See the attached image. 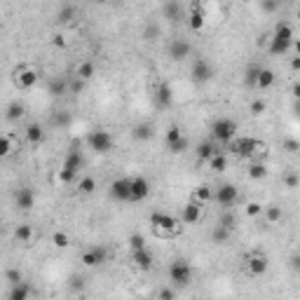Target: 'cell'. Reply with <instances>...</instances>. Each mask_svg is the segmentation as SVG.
<instances>
[{
    "label": "cell",
    "mask_w": 300,
    "mask_h": 300,
    "mask_svg": "<svg viewBox=\"0 0 300 300\" xmlns=\"http://www.w3.org/2000/svg\"><path fill=\"white\" fill-rule=\"evenodd\" d=\"M291 47H293V28L289 24H277L274 33L270 35V54H286Z\"/></svg>",
    "instance_id": "6da1fadb"
},
{
    "label": "cell",
    "mask_w": 300,
    "mask_h": 300,
    "mask_svg": "<svg viewBox=\"0 0 300 300\" xmlns=\"http://www.w3.org/2000/svg\"><path fill=\"white\" fill-rule=\"evenodd\" d=\"M82 167H84L82 150L71 148V150H68V155H66V160H63L61 172H59V181H61V183H73Z\"/></svg>",
    "instance_id": "7a4b0ae2"
},
{
    "label": "cell",
    "mask_w": 300,
    "mask_h": 300,
    "mask_svg": "<svg viewBox=\"0 0 300 300\" xmlns=\"http://www.w3.org/2000/svg\"><path fill=\"white\" fill-rule=\"evenodd\" d=\"M150 225L155 230L160 237H176L181 232V223L178 218L169 216V213H160V211H153L150 213Z\"/></svg>",
    "instance_id": "3957f363"
},
{
    "label": "cell",
    "mask_w": 300,
    "mask_h": 300,
    "mask_svg": "<svg viewBox=\"0 0 300 300\" xmlns=\"http://www.w3.org/2000/svg\"><path fill=\"white\" fill-rule=\"evenodd\" d=\"M230 150H232L237 157H242V160H251L253 155H267V145L261 143V141L251 139V136H244V139L234 141L232 145H230Z\"/></svg>",
    "instance_id": "277c9868"
},
{
    "label": "cell",
    "mask_w": 300,
    "mask_h": 300,
    "mask_svg": "<svg viewBox=\"0 0 300 300\" xmlns=\"http://www.w3.org/2000/svg\"><path fill=\"white\" fill-rule=\"evenodd\" d=\"M234 134H237V122L232 117H218L211 124V136L218 143H230L234 139Z\"/></svg>",
    "instance_id": "5b68a950"
},
{
    "label": "cell",
    "mask_w": 300,
    "mask_h": 300,
    "mask_svg": "<svg viewBox=\"0 0 300 300\" xmlns=\"http://www.w3.org/2000/svg\"><path fill=\"white\" fill-rule=\"evenodd\" d=\"M87 145L94 153H99V155H106V153H111L113 150V136L108 132H103V129H96V132H89L87 134Z\"/></svg>",
    "instance_id": "8992f818"
},
{
    "label": "cell",
    "mask_w": 300,
    "mask_h": 300,
    "mask_svg": "<svg viewBox=\"0 0 300 300\" xmlns=\"http://www.w3.org/2000/svg\"><path fill=\"white\" fill-rule=\"evenodd\" d=\"M237 197H239V190H237V185H232V183L218 185L216 192H213V200H216V204L223 206V209H230V206L237 202Z\"/></svg>",
    "instance_id": "52a82bcc"
},
{
    "label": "cell",
    "mask_w": 300,
    "mask_h": 300,
    "mask_svg": "<svg viewBox=\"0 0 300 300\" xmlns=\"http://www.w3.org/2000/svg\"><path fill=\"white\" fill-rule=\"evenodd\" d=\"M169 279H172L174 284H178V286H185V284H190V279H192V267L185 261H176L169 267Z\"/></svg>",
    "instance_id": "ba28073f"
},
{
    "label": "cell",
    "mask_w": 300,
    "mask_h": 300,
    "mask_svg": "<svg viewBox=\"0 0 300 300\" xmlns=\"http://www.w3.org/2000/svg\"><path fill=\"white\" fill-rule=\"evenodd\" d=\"M190 75H192V80L197 84H206L213 78V66L206 61V59H197V61L192 63V68H190Z\"/></svg>",
    "instance_id": "9c48e42d"
},
{
    "label": "cell",
    "mask_w": 300,
    "mask_h": 300,
    "mask_svg": "<svg viewBox=\"0 0 300 300\" xmlns=\"http://www.w3.org/2000/svg\"><path fill=\"white\" fill-rule=\"evenodd\" d=\"M153 101H155V108L160 111H167L169 106L174 103V92L169 87V82H157L155 92H153Z\"/></svg>",
    "instance_id": "30bf717a"
},
{
    "label": "cell",
    "mask_w": 300,
    "mask_h": 300,
    "mask_svg": "<svg viewBox=\"0 0 300 300\" xmlns=\"http://www.w3.org/2000/svg\"><path fill=\"white\" fill-rule=\"evenodd\" d=\"M111 197L115 202H132V178H117V181H113Z\"/></svg>",
    "instance_id": "8fae6325"
},
{
    "label": "cell",
    "mask_w": 300,
    "mask_h": 300,
    "mask_svg": "<svg viewBox=\"0 0 300 300\" xmlns=\"http://www.w3.org/2000/svg\"><path fill=\"white\" fill-rule=\"evenodd\" d=\"M267 258L263 256V253H251V256H246L244 261V267H246V272L251 274V277H261V274L267 272Z\"/></svg>",
    "instance_id": "7c38bea8"
},
{
    "label": "cell",
    "mask_w": 300,
    "mask_h": 300,
    "mask_svg": "<svg viewBox=\"0 0 300 300\" xmlns=\"http://www.w3.org/2000/svg\"><path fill=\"white\" fill-rule=\"evenodd\" d=\"M206 24V14H204V7H202L200 0H192L190 3V14H188V26L192 31H202Z\"/></svg>",
    "instance_id": "4fadbf2b"
},
{
    "label": "cell",
    "mask_w": 300,
    "mask_h": 300,
    "mask_svg": "<svg viewBox=\"0 0 300 300\" xmlns=\"http://www.w3.org/2000/svg\"><path fill=\"white\" fill-rule=\"evenodd\" d=\"M106 258H108V249H106V246H92L89 251H84V253H82V263L87 267L103 265V263H106Z\"/></svg>",
    "instance_id": "5bb4252c"
},
{
    "label": "cell",
    "mask_w": 300,
    "mask_h": 300,
    "mask_svg": "<svg viewBox=\"0 0 300 300\" xmlns=\"http://www.w3.org/2000/svg\"><path fill=\"white\" fill-rule=\"evenodd\" d=\"M190 52H192V47H190V42H185V40H172V42H169V56H172V61H176V63L185 61L190 56Z\"/></svg>",
    "instance_id": "9a60e30c"
},
{
    "label": "cell",
    "mask_w": 300,
    "mask_h": 300,
    "mask_svg": "<svg viewBox=\"0 0 300 300\" xmlns=\"http://www.w3.org/2000/svg\"><path fill=\"white\" fill-rule=\"evenodd\" d=\"M14 75H17V84H19L22 89L35 87V84H38V78H40L38 71H33V68H26V66H19Z\"/></svg>",
    "instance_id": "2e32d148"
},
{
    "label": "cell",
    "mask_w": 300,
    "mask_h": 300,
    "mask_svg": "<svg viewBox=\"0 0 300 300\" xmlns=\"http://www.w3.org/2000/svg\"><path fill=\"white\" fill-rule=\"evenodd\" d=\"M150 195V183L143 176H134L132 178V202H143Z\"/></svg>",
    "instance_id": "e0dca14e"
},
{
    "label": "cell",
    "mask_w": 300,
    "mask_h": 300,
    "mask_svg": "<svg viewBox=\"0 0 300 300\" xmlns=\"http://www.w3.org/2000/svg\"><path fill=\"white\" fill-rule=\"evenodd\" d=\"M132 261H134V265L139 267V270L148 272V270H153L155 258H153V253H150L148 249H139V251H132Z\"/></svg>",
    "instance_id": "ac0fdd59"
},
{
    "label": "cell",
    "mask_w": 300,
    "mask_h": 300,
    "mask_svg": "<svg viewBox=\"0 0 300 300\" xmlns=\"http://www.w3.org/2000/svg\"><path fill=\"white\" fill-rule=\"evenodd\" d=\"M202 216V204H197V202H190V204L183 206V211H181V223H185V225H192V223H197Z\"/></svg>",
    "instance_id": "d6986e66"
},
{
    "label": "cell",
    "mask_w": 300,
    "mask_h": 300,
    "mask_svg": "<svg viewBox=\"0 0 300 300\" xmlns=\"http://www.w3.org/2000/svg\"><path fill=\"white\" fill-rule=\"evenodd\" d=\"M42 139H45L42 124H38V122H31V124H28V127H26V141H28V143L38 145V143H42Z\"/></svg>",
    "instance_id": "ffe728a7"
},
{
    "label": "cell",
    "mask_w": 300,
    "mask_h": 300,
    "mask_svg": "<svg viewBox=\"0 0 300 300\" xmlns=\"http://www.w3.org/2000/svg\"><path fill=\"white\" fill-rule=\"evenodd\" d=\"M195 153H197V157H200V160H206V162H209L213 155H216V153H221V150H218L216 145L211 143V141H202V143H197Z\"/></svg>",
    "instance_id": "44dd1931"
},
{
    "label": "cell",
    "mask_w": 300,
    "mask_h": 300,
    "mask_svg": "<svg viewBox=\"0 0 300 300\" xmlns=\"http://www.w3.org/2000/svg\"><path fill=\"white\" fill-rule=\"evenodd\" d=\"M33 190L31 188H19V192H17V206L19 209H24V211H28L31 206H33Z\"/></svg>",
    "instance_id": "7402d4cb"
},
{
    "label": "cell",
    "mask_w": 300,
    "mask_h": 300,
    "mask_svg": "<svg viewBox=\"0 0 300 300\" xmlns=\"http://www.w3.org/2000/svg\"><path fill=\"white\" fill-rule=\"evenodd\" d=\"M153 134L155 132H153V127H150L148 122H141V124H136V127L132 129V136L136 141H150L153 139Z\"/></svg>",
    "instance_id": "603a6c76"
},
{
    "label": "cell",
    "mask_w": 300,
    "mask_h": 300,
    "mask_svg": "<svg viewBox=\"0 0 300 300\" xmlns=\"http://www.w3.org/2000/svg\"><path fill=\"white\" fill-rule=\"evenodd\" d=\"M28 295H31V289H28L24 282H19V284H12L10 295H7V298L10 300H28Z\"/></svg>",
    "instance_id": "cb8c5ba5"
},
{
    "label": "cell",
    "mask_w": 300,
    "mask_h": 300,
    "mask_svg": "<svg viewBox=\"0 0 300 300\" xmlns=\"http://www.w3.org/2000/svg\"><path fill=\"white\" fill-rule=\"evenodd\" d=\"M164 14H167L172 22H181V17H183V7H181L178 0H169L167 5H164Z\"/></svg>",
    "instance_id": "d4e9b609"
},
{
    "label": "cell",
    "mask_w": 300,
    "mask_h": 300,
    "mask_svg": "<svg viewBox=\"0 0 300 300\" xmlns=\"http://www.w3.org/2000/svg\"><path fill=\"white\" fill-rule=\"evenodd\" d=\"M195 202H197V204H209V202L213 200V190L209 188V185H200V188L195 190V197H192Z\"/></svg>",
    "instance_id": "484cf974"
},
{
    "label": "cell",
    "mask_w": 300,
    "mask_h": 300,
    "mask_svg": "<svg viewBox=\"0 0 300 300\" xmlns=\"http://www.w3.org/2000/svg\"><path fill=\"white\" fill-rule=\"evenodd\" d=\"M272 84H274V71H270V68H263L261 75H258L256 87L258 89H270Z\"/></svg>",
    "instance_id": "4316f807"
},
{
    "label": "cell",
    "mask_w": 300,
    "mask_h": 300,
    "mask_svg": "<svg viewBox=\"0 0 300 300\" xmlns=\"http://www.w3.org/2000/svg\"><path fill=\"white\" fill-rule=\"evenodd\" d=\"M24 113H26V106H24V103H19V101H12L10 108H7V120H10V122H14V120L24 117Z\"/></svg>",
    "instance_id": "83f0119b"
},
{
    "label": "cell",
    "mask_w": 300,
    "mask_h": 300,
    "mask_svg": "<svg viewBox=\"0 0 300 300\" xmlns=\"http://www.w3.org/2000/svg\"><path fill=\"white\" fill-rule=\"evenodd\" d=\"M267 176V167L263 164V162H253L249 167V178H253V181H263V178Z\"/></svg>",
    "instance_id": "f1b7e54d"
},
{
    "label": "cell",
    "mask_w": 300,
    "mask_h": 300,
    "mask_svg": "<svg viewBox=\"0 0 300 300\" xmlns=\"http://www.w3.org/2000/svg\"><path fill=\"white\" fill-rule=\"evenodd\" d=\"M75 75H78L80 80H84V82H87V80H92V78H94V63H92V61L80 63L78 71H75Z\"/></svg>",
    "instance_id": "f546056e"
},
{
    "label": "cell",
    "mask_w": 300,
    "mask_h": 300,
    "mask_svg": "<svg viewBox=\"0 0 300 300\" xmlns=\"http://www.w3.org/2000/svg\"><path fill=\"white\" fill-rule=\"evenodd\" d=\"M209 167H211L213 172H225V167H228V157L223 155V153H216V155L209 160Z\"/></svg>",
    "instance_id": "4dcf8cb0"
},
{
    "label": "cell",
    "mask_w": 300,
    "mask_h": 300,
    "mask_svg": "<svg viewBox=\"0 0 300 300\" xmlns=\"http://www.w3.org/2000/svg\"><path fill=\"white\" fill-rule=\"evenodd\" d=\"M265 218H267V223H279L284 218L282 206H274V204L265 206Z\"/></svg>",
    "instance_id": "1f68e13d"
},
{
    "label": "cell",
    "mask_w": 300,
    "mask_h": 300,
    "mask_svg": "<svg viewBox=\"0 0 300 300\" xmlns=\"http://www.w3.org/2000/svg\"><path fill=\"white\" fill-rule=\"evenodd\" d=\"M230 232H232V230L223 228V225H216V228H213V232H211V239L216 242V244H225V242H228V237H230Z\"/></svg>",
    "instance_id": "d6a6232c"
},
{
    "label": "cell",
    "mask_w": 300,
    "mask_h": 300,
    "mask_svg": "<svg viewBox=\"0 0 300 300\" xmlns=\"http://www.w3.org/2000/svg\"><path fill=\"white\" fill-rule=\"evenodd\" d=\"M73 19H75V7H73V5H66L61 12H59V14H56V22H59V24H71Z\"/></svg>",
    "instance_id": "836d02e7"
},
{
    "label": "cell",
    "mask_w": 300,
    "mask_h": 300,
    "mask_svg": "<svg viewBox=\"0 0 300 300\" xmlns=\"http://www.w3.org/2000/svg\"><path fill=\"white\" fill-rule=\"evenodd\" d=\"M78 190H80V192H82V195H92V192H94V190H96V181H94V178H92V176H84L82 181H80V183H78Z\"/></svg>",
    "instance_id": "e575fe53"
},
{
    "label": "cell",
    "mask_w": 300,
    "mask_h": 300,
    "mask_svg": "<svg viewBox=\"0 0 300 300\" xmlns=\"http://www.w3.org/2000/svg\"><path fill=\"white\" fill-rule=\"evenodd\" d=\"M261 71H263L261 66H251L249 71L244 73V82L249 84V87H256V82H258V75H261Z\"/></svg>",
    "instance_id": "d590c367"
},
{
    "label": "cell",
    "mask_w": 300,
    "mask_h": 300,
    "mask_svg": "<svg viewBox=\"0 0 300 300\" xmlns=\"http://www.w3.org/2000/svg\"><path fill=\"white\" fill-rule=\"evenodd\" d=\"M169 145V153H174V155H181V153H185L188 150V139L185 136H181L178 141H174V143H167Z\"/></svg>",
    "instance_id": "8d00e7d4"
},
{
    "label": "cell",
    "mask_w": 300,
    "mask_h": 300,
    "mask_svg": "<svg viewBox=\"0 0 300 300\" xmlns=\"http://www.w3.org/2000/svg\"><path fill=\"white\" fill-rule=\"evenodd\" d=\"M10 153H12V136L10 134H3V136H0V155L7 157Z\"/></svg>",
    "instance_id": "74e56055"
},
{
    "label": "cell",
    "mask_w": 300,
    "mask_h": 300,
    "mask_svg": "<svg viewBox=\"0 0 300 300\" xmlns=\"http://www.w3.org/2000/svg\"><path fill=\"white\" fill-rule=\"evenodd\" d=\"M52 242H54L59 249H68V246H71V239H68L66 232H54L52 234Z\"/></svg>",
    "instance_id": "f35d334b"
},
{
    "label": "cell",
    "mask_w": 300,
    "mask_h": 300,
    "mask_svg": "<svg viewBox=\"0 0 300 300\" xmlns=\"http://www.w3.org/2000/svg\"><path fill=\"white\" fill-rule=\"evenodd\" d=\"M31 234H33L31 225H19V228L14 230V237H17L19 242H28V239H31Z\"/></svg>",
    "instance_id": "ab89813d"
},
{
    "label": "cell",
    "mask_w": 300,
    "mask_h": 300,
    "mask_svg": "<svg viewBox=\"0 0 300 300\" xmlns=\"http://www.w3.org/2000/svg\"><path fill=\"white\" fill-rule=\"evenodd\" d=\"M129 246H132V251H139V249H145V237L143 234H132L129 237Z\"/></svg>",
    "instance_id": "60d3db41"
},
{
    "label": "cell",
    "mask_w": 300,
    "mask_h": 300,
    "mask_svg": "<svg viewBox=\"0 0 300 300\" xmlns=\"http://www.w3.org/2000/svg\"><path fill=\"white\" fill-rule=\"evenodd\" d=\"M263 211H265V206L258 204V202H249V204H246V216H251V218L261 216Z\"/></svg>",
    "instance_id": "b9f144b4"
},
{
    "label": "cell",
    "mask_w": 300,
    "mask_h": 300,
    "mask_svg": "<svg viewBox=\"0 0 300 300\" xmlns=\"http://www.w3.org/2000/svg\"><path fill=\"white\" fill-rule=\"evenodd\" d=\"M50 92H52V94H56V96H63V94H66V82H63V80H52V82H50Z\"/></svg>",
    "instance_id": "7bdbcfd3"
},
{
    "label": "cell",
    "mask_w": 300,
    "mask_h": 300,
    "mask_svg": "<svg viewBox=\"0 0 300 300\" xmlns=\"http://www.w3.org/2000/svg\"><path fill=\"white\" fill-rule=\"evenodd\" d=\"M234 223H237V221H234L232 213L225 211V213L221 216V221H218V225H223V228H228V230H234Z\"/></svg>",
    "instance_id": "ee69618b"
},
{
    "label": "cell",
    "mask_w": 300,
    "mask_h": 300,
    "mask_svg": "<svg viewBox=\"0 0 300 300\" xmlns=\"http://www.w3.org/2000/svg\"><path fill=\"white\" fill-rule=\"evenodd\" d=\"M282 148L286 150V153H291V155H293V153H298V150H300V141L298 139H286L282 143Z\"/></svg>",
    "instance_id": "f6af8a7d"
},
{
    "label": "cell",
    "mask_w": 300,
    "mask_h": 300,
    "mask_svg": "<svg viewBox=\"0 0 300 300\" xmlns=\"http://www.w3.org/2000/svg\"><path fill=\"white\" fill-rule=\"evenodd\" d=\"M181 136H183V134H181V129H178V127H169V129H167V134H164L167 143H174V141H178Z\"/></svg>",
    "instance_id": "bcb514c9"
},
{
    "label": "cell",
    "mask_w": 300,
    "mask_h": 300,
    "mask_svg": "<svg viewBox=\"0 0 300 300\" xmlns=\"http://www.w3.org/2000/svg\"><path fill=\"white\" fill-rule=\"evenodd\" d=\"M284 183H286V188H298L300 176H298V174H286V178H284Z\"/></svg>",
    "instance_id": "7dc6e473"
},
{
    "label": "cell",
    "mask_w": 300,
    "mask_h": 300,
    "mask_svg": "<svg viewBox=\"0 0 300 300\" xmlns=\"http://www.w3.org/2000/svg\"><path fill=\"white\" fill-rule=\"evenodd\" d=\"M251 113H253V115H263V113H265V101H253V103H251Z\"/></svg>",
    "instance_id": "c3c4849f"
},
{
    "label": "cell",
    "mask_w": 300,
    "mask_h": 300,
    "mask_svg": "<svg viewBox=\"0 0 300 300\" xmlns=\"http://www.w3.org/2000/svg\"><path fill=\"white\" fill-rule=\"evenodd\" d=\"M71 122V115L68 113H59V115H54V124H59V127H63V124H68Z\"/></svg>",
    "instance_id": "681fc988"
},
{
    "label": "cell",
    "mask_w": 300,
    "mask_h": 300,
    "mask_svg": "<svg viewBox=\"0 0 300 300\" xmlns=\"http://www.w3.org/2000/svg\"><path fill=\"white\" fill-rule=\"evenodd\" d=\"M279 7L277 0H263V12H274Z\"/></svg>",
    "instance_id": "f907efd6"
},
{
    "label": "cell",
    "mask_w": 300,
    "mask_h": 300,
    "mask_svg": "<svg viewBox=\"0 0 300 300\" xmlns=\"http://www.w3.org/2000/svg\"><path fill=\"white\" fill-rule=\"evenodd\" d=\"M7 279H10V284H19L22 282V272H19V270H10V272H7Z\"/></svg>",
    "instance_id": "816d5d0a"
},
{
    "label": "cell",
    "mask_w": 300,
    "mask_h": 300,
    "mask_svg": "<svg viewBox=\"0 0 300 300\" xmlns=\"http://www.w3.org/2000/svg\"><path fill=\"white\" fill-rule=\"evenodd\" d=\"M157 295H160V298H164V300H172V298H176V291H172V289H162Z\"/></svg>",
    "instance_id": "f5cc1de1"
},
{
    "label": "cell",
    "mask_w": 300,
    "mask_h": 300,
    "mask_svg": "<svg viewBox=\"0 0 300 300\" xmlns=\"http://www.w3.org/2000/svg\"><path fill=\"white\" fill-rule=\"evenodd\" d=\"M52 45H54V47H63L66 40H63V35H54V38H52Z\"/></svg>",
    "instance_id": "db71d44e"
},
{
    "label": "cell",
    "mask_w": 300,
    "mask_h": 300,
    "mask_svg": "<svg viewBox=\"0 0 300 300\" xmlns=\"http://www.w3.org/2000/svg\"><path fill=\"white\" fill-rule=\"evenodd\" d=\"M291 71H300V56L298 54L291 59Z\"/></svg>",
    "instance_id": "11a10c76"
},
{
    "label": "cell",
    "mask_w": 300,
    "mask_h": 300,
    "mask_svg": "<svg viewBox=\"0 0 300 300\" xmlns=\"http://www.w3.org/2000/svg\"><path fill=\"white\" fill-rule=\"evenodd\" d=\"M291 263H293L291 267H293L295 272H298V270H300V256H293V258H291Z\"/></svg>",
    "instance_id": "9f6ffc18"
},
{
    "label": "cell",
    "mask_w": 300,
    "mask_h": 300,
    "mask_svg": "<svg viewBox=\"0 0 300 300\" xmlns=\"http://www.w3.org/2000/svg\"><path fill=\"white\" fill-rule=\"evenodd\" d=\"M293 99H300V82L293 84Z\"/></svg>",
    "instance_id": "6f0895ef"
},
{
    "label": "cell",
    "mask_w": 300,
    "mask_h": 300,
    "mask_svg": "<svg viewBox=\"0 0 300 300\" xmlns=\"http://www.w3.org/2000/svg\"><path fill=\"white\" fill-rule=\"evenodd\" d=\"M293 113H295V115H298V117H300V99H295V106H293Z\"/></svg>",
    "instance_id": "680465c9"
},
{
    "label": "cell",
    "mask_w": 300,
    "mask_h": 300,
    "mask_svg": "<svg viewBox=\"0 0 300 300\" xmlns=\"http://www.w3.org/2000/svg\"><path fill=\"white\" fill-rule=\"evenodd\" d=\"M293 47H295V54L300 56V38H298V40H293Z\"/></svg>",
    "instance_id": "91938a15"
},
{
    "label": "cell",
    "mask_w": 300,
    "mask_h": 300,
    "mask_svg": "<svg viewBox=\"0 0 300 300\" xmlns=\"http://www.w3.org/2000/svg\"><path fill=\"white\" fill-rule=\"evenodd\" d=\"M96 3H106V0H96Z\"/></svg>",
    "instance_id": "94428289"
},
{
    "label": "cell",
    "mask_w": 300,
    "mask_h": 300,
    "mask_svg": "<svg viewBox=\"0 0 300 300\" xmlns=\"http://www.w3.org/2000/svg\"><path fill=\"white\" fill-rule=\"evenodd\" d=\"M277 3H282V0H277Z\"/></svg>",
    "instance_id": "6125c7cd"
}]
</instances>
